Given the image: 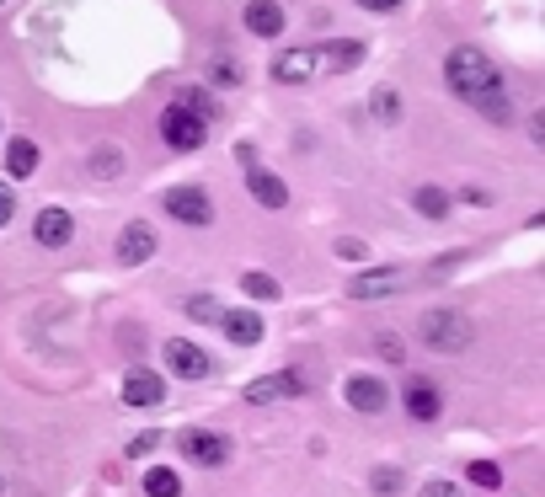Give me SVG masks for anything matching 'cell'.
Returning <instances> with one entry per match:
<instances>
[{"instance_id":"6da1fadb","label":"cell","mask_w":545,"mask_h":497,"mask_svg":"<svg viewBox=\"0 0 545 497\" xmlns=\"http://www.w3.org/2000/svg\"><path fill=\"white\" fill-rule=\"evenodd\" d=\"M444 81L455 97H465L471 107H481L492 123H508L513 107H508V91H503V75H497V65L481 49H471V43H460V49H449L444 59Z\"/></svg>"},{"instance_id":"7a4b0ae2","label":"cell","mask_w":545,"mask_h":497,"mask_svg":"<svg viewBox=\"0 0 545 497\" xmlns=\"http://www.w3.org/2000/svg\"><path fill=\"white\" fill-rule=\"evenodd\" d=\"M417 337H423V348H433V353H460L471 343V321H465L460 310H428V316L417 321Z\"/></svg>"},{"instance_id":"3957f363","label":"cell","mask_w":545,"mask_h":497,"mask_svg":"<svg viewBox=\"0 0 545 497\" xmlns=\"http://www.w3.org/2000/svg\"><path fill=\"white\" fill-rule=\"evenodd\" d=\"M161 139H166L171 150H204V139H209V118H198L193 107L171 102L166 113H161Z\"/></svg>"},{"instance_id":"277c9868","label":"cell","mask_w":545,"mask_h":497,"mask_svg":"<svg viewBox=\"0 0 545 497\" xmlns=\"http://www.w3.org/2000/svg\"><path fill=\"white\" fill-rule=\"evenodd\" d=\"M236 161H241V172H246V188H252V198H257V204L262 209H284L289 204V188H284V182H278L273 172H262V166H257V155L252 150H236Z\"/></svg>"},{"instance_id":"5b68a950","label":"cell","mask_w":545,"mask_h":497,"mask_svg":"<svg viewBox=\"0 0 545 497\" xmlns=\"http://www.w3.org/2000/svg\"><path fill=\"white\" fill-rule=\"evenodd\" d=\"M177 444H182V455L198 460V465H209V471H220V465L230 460V439H225V433H209V428H188Z\"/></svg>"},{"instance_id":"8992f818","label":"cell","mask_w":545,"mask_h":497,"mask_svg":"<svg viewBox=\"0 0 545 497\" xmlns=\"http://www.w3.org/2000/svg\"><path fill=\"white\" fill-rule=\"evenodd\" d=\"M161 204H166L171 220H182V225H209L214 220V204H209L204 188H171Z\"/></svg>"},{"instance_id":"52a82bcc","label":"cell","mask_w":545,"mask_h":497,"mask_svg":"<svg viewBox=\"0 0 545 497\" xmlns=\"http://www.w3.org/2000/svg\"><path fill=\"white\" fill-rule=\"evenodd\" d=\"M300 391H305V380L294 375V369H278V375H262V380L246 385V401H252V407H273V401H294Z\"/></svg>"},{"instance_id":"ba28073f","label":"cell","mask_w":545,"mask_h":497,"mask_svg":"<svg viewBox=\"0 0 545 497\" xmlns=\"http://www.w3.org/2000/svg\"><path fill=\"white\" fill-rule=\"evenodd\" d=\"M161 353H166V369H171V375H182V380H204L209 369H214V364H209V353H204V348H193L188 337H171Z\"/></svg>"},{"instance_id":"9c48e42d","label":"cell","mask_w":545,"mask_h":497,"mask_svg":"<svg viewBox=\"0 0 545 497\" xmlns=\"http://www.w3.org/2000/svg\"><path fill=\"white\" fill-rule=\"evenodd\" d=\"M342 396H348V407H353V412H364V417L385 412V401H391V391H385V380H380V375H348Z\"/></svg>"},{"instance_id":"30bf717a","label":"cell","mask_w":545,"mask_h":497,"mask_svg":"<svg viewBox=\"0 0 545 497\" xmlns=\"http://www.w3.org/2000/svg\"><path fill=\"white\" fill-rule=\"evenodd\" d=\"M401 284H407V268H375V273H358L348 284V294L353 300H391Z\"/></svg>"},{"instance_id":"8fae6325","label":"cell","mask_w":545,"mask_h":497,"mask_svg":"<svg viewBox=\"0 0 545 497\" xmlns=\"http://www.w3.org/2000/svg\"><path fill=\"white\" fill-rule=\"evenodd\" d=\"M123 401H129V407H161L166 380L155 375V369H129V375H123Z\"/></svg>"},{"instance_id":"7c38bea8","label":"cell","mask_w":545,"mask_h":497,"mask_svg":"<svg viewBox=\"0 0 545 497\" xmlns=\"http://www.w3.org/2000/svg\"><path fill=\"white\" fill-rule=\"evenodd\" d=\"M150 257H155V230L145 220L123 225V236H118V262L123 268H139V262H150Z\"/></svg>"},{"instance_id":"4fadbf2b","label":"cell","mask_w":545,"mask_h":497,"mask_svg":"<svg viewBox=\"0 0 545 497\" xmlns=\"http://www.w3.org/2000/svg\"><path fill=\"white\" fill-rule=\"evenodd\" d=\"M316 49H289V54H278L273 59V81H284V86H305L310 75H316Z\"/></svg>"},{"instance_id":"5bb4252c","label":"cell","mask_w":545,"mask_h":497,"mask_svg":"<svg viewBox=\"0 0 545 497\" xmlns=\"http://www.w3.org/2000/svg\"><path fill=\"white\" fill-rule=\"evenodd\" d=\"M401 401H407V417H417V423H433V417L444 412V396L433 391L428 380H417V375L407 380V391H401Z\"/></svg>"},{"instance_id":"9a60e30c","label":"cell","mask_w":545,"mask_h":497,"mask_svg":"<svg viewBox=\"0 0 545 497\" xmlns=\"http://www.w3.org/2000/svg\"><path fill=\"white\" fill-rule=\"evenodd\" d=\"M33 236H38V246H65V241L75 236L70 209H43L38 220H33Z\"/></svg>"},{"instance_id":"2e32d148","label":"cell","mask_w":545,"mask_h":497,"mask_svg":"<svg viewBox=\"0 0 545 497\" xmlns=\"http://www.w3.org/2000/svg\"><path fill=\"white\" fill-rule=\"evenodd\" d=\"M220 326H225V337H230V343H241V348L262 343V316H252V310H225Z\"/></svg>"},{"instance_id":"e0dca14e","label":"cell","mask_w":545,"mask_h":497,"mask_svg":"<svg viewBox=\"0 0 545 497\" xmlns=\"http://www.w3.org/2000/svg\"><path fill=\"white\" fill-rule=\"evenodd\" d=\"M246 33L278 38V33H284V11H278L273 0H252V6H246Z\"/></svg>"},{"instance_id":"ac0fdd59","label":"cell","mask_w":545,"mask_h":497,"mask_svg":"<svg viewBox=\"0 0 545 497\" xmlns=\"http://www.w3.org/2000/svg\"><path fill=\"white\" fill-rule=\"evenodd\" d=\"M38 161H43V155H38L33 139H11V145H6V172L11 177H33Z\"/></svg>"},{"instance_id":"d6986e66","label":"cell","mask_w":545,"mask_h":497,"mask_svg":"<svg viewBox=\"0 0 545 497\" xmlns=\"http://www.w3.org/2000/svg\"><path fill=\"white\" fill-rule=\"evenodd\" d=\"M316 59H321L326 70H353L358 59H364V43H348V38H342V43H326V49H316Z\"/></svg>"},{"instance_id":"ffe728a7","label":"cell","mask_w":545,"mask_h":497,"mask_svg":"<svg viewBox=\"0 0 545 497\" xmlns=\"http://www.w3.org/2000/svg\"><path fill=\"white\" fill-rule=\"evenodd\" d=\"M412 204H417V214H423V220H444V214H449V193H444V188H417Z\"/></svg>"},{"instance_id":"44dd1931","label":"cell","mask_w":545,"mask_h":497,"mask_svg":"<svg viewBox=\"0 0 545 497\" xmlns=\"http://www.w3.org/2000/svg\"><path fill=\"white\" fill-rule=\"evenodd\" d=\"M145 492L150 497H182V476L166 471V465H155V471H145Z\"/></svg>"},{"instance_id":"7402d4cb","label":"cell","mask_w":545,"mask_h":497,"mask_svg":"<svg viewBox=\"0 0 545 497\" xmlns=\"http://www.w3.org/2000/svg\"><path fill=\"white\" fill-rule=\"evenodd\" d=\"M369 107H375V118H380V123H396V118H401V97H396L391 86H380L375 97H369Z\"/></svg>"},{"instance_id":"603a6c76","label":"cell","mask_w":545,"mask_h":497,"mask_svg":"<svg viewBox=\"0 0 545 497\" xmlns=\"http://www.w3.org/2000/svg\"><path fill=\"white\" fill-rule=\"evenodd\" d=\"M241 289L252 294V300H278V278H273V273H246Z\"/></svg>"},{"instance_id":"cb8c5ba5","label":"cell","mask_w":545,"mask_h":497,"mask_svg":"<svg viewBox=\"0 0 545 497\" xmlns=\"http://www.w3.org/2000/svg\"><path fill=\"white\" fill-rule=\"evenodd\" d=\"M123 172V155L113 145H102L97 155H91V177H118Z\"/></svg>"},{"instance_id":"d4e9b609","label":"cell","mask_w":545,"mask_h":497,"mask_svg":"<svg viewBox=\"0 0 545 497\" xmlns=\"http://www.w3.org/2000/svg\"><path fill=\"white\" fill-rule=\"evenodd\" d=\"M188 316H193V321H220L225 305L214 300V294H193V300H188Z\"/></svg>"},{"instance_id":"484cf974","label":"cell","mask_w":545,"mask_h":497,"mask_svg":"<svg viewBox=\"0 0 545 497\" xmlns=\"http://www.w3.org/2000/svg\"><path fill=\"white\" fill-rule=\"evenodd\" d=\"M465 476H471L476 487H487V492H492V487H503V471H497L492 460H471V471H465Z\"/></svg>"},{"instance_id":"4316f807","label":"cell","mask_w":545,"mask_h":497,"mask_svg":"<svg viewBox=\"0 0 545 497\" xmlns=\"http://www.w3.org/2000/svg\"><path fill=\"white\" fill-rule=\"evenodd\" d=\"M417 497H460V487L455 481H423V492Z\"/></svg>"},{"instance_id":"83f0119b","label":"cell","mask_w":545,"mask_h":497,"mask_svg":"<svg viewBox=\"0 0 545 497\" xmlns=\"http://www.w3.org/2000/svg\"><path fill=\"white\" fill-rule=\"evenodd\" d=\"M401 487V471H391V465H385V471H375V492H385V497H391Z\"/></svg>"},{"instance_id":"f1b7e54d","label":"cell","mask_w":545,"mask_h":497,"mask_svg":"<svg viewBox=\"0 0 545 497\" xmlns=\"http://www.w3.org/2000/svg\"><path fill=\"white\" fill-rule=\"evenodd\" d=\"M214 81H220V86H236L241 75H236V65H230V59H214Z\"/></svg>"},{"instance_id":"f546056e","label":"cell","mask_w":545,"mask_h":497,"mask_svg":"<svg viewBox=\"0 0 545 497\" xmlns=\"http://www.w3.org/2000/svg\"><path fill=\"white\" fill-rule=\"evenodd\" d=\"M150 449H161V433H139V439L129 444V455H150Z\"/></svg>"},{"instance_id":"4dcf8cb0","label":"cell","mask_w":545,"mask_h":497,"mask_svg":"<svg viewBox=\"0 0 545 497\" xmlns=\"http://www.w3.org/2000/svg\"><path fill=\"white\" fill-rule=\"evenodd\" d=\"M11 214H17V198H11V188L0 182V225H11Z\"/></svg>"},{"instance_id":"1f68e13d","label":"cell","mask_w":545,"mask_h":497,"mask_svg":"<svg viewBox=\"0 0 545 497\" xmlns=\"http://www.w3.org/2000/svg\"><path fill=\"white\" fill-rule=\"evenodd\" d=\"M401 353H407V348H401L396 337H380V359H391V364H401Z\"/></svg>"},{"instance_id":"d6a6232c","label":"cell","mask_w":545,"mask_h":497,"mask_svg":"<svg viewBox=\"0 0 545 497\" xmlns=\"http://www.w3.org/2000/svg\"><path fill=\"white\" fill-rule=\"evenodd\" d=\"M337 257H348V262H358V257H364V241H337Z\"/></svg>"},{"instance_id":"836d02e7","label":"cell","mask_w":545,"mask_h":497,"mask_svg":"<svg viewBox=\"0 0 545 497\" xmlns=\"http://www.w3.org/2000/svg\"><path fill=\"white\" fill-rule=\"evenodd\" d=\"M358 6H364V11H396L401 0H358Z\"/></svg>"},{"instance_id":"e575fe53","label":"cell","mask_w":545,"mask_h":497,"mask_svg":"<svg viewBox=\"0 0 545 497\" xmlns=\"http://www.w3.org/2000/svg\"><path fill=\"white\" fill-rule=\"evenodd\" d=\"M0 487H6V481H0Z\"/></svg>"},{"instance_id":"d590c367","label":"cell","mask_w":545,"mask_h":497,"mask_svg":"<svg viewBox=\"0 0 545 497\" xmlns=\"http://www.w3.org/2000/svg\"><path fill=\"white\" fill-rule=\"evenodd\" d=\"M0 6H6V0H0Z\"/></svg>"}]
</instances>
